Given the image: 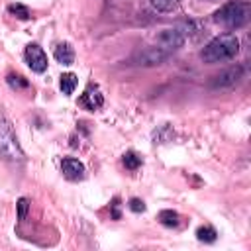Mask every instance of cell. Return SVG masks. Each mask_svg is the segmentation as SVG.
<instances>
[{
	"label": "cell",
	"instance_id": "9a60e30c",
	"mask_svg": "<svg viewBox=\"0 0 251 251\" xmlns=\"http://www.w3.org/2000/svg\"><path fill=\"white\" fill-rule=\"evenodd\" d=\"M124 165H126V169H129V171H135V169H139L141 167V163H143V159L135 153V151H127V153H124Z\"/></svg>",
	"mask_w": 251,
	"mask_h": 251
},
{
	"label": "cell",
	"instance_id": "ac0fdd59",
	"mask_svg": "<svg viewBox=\"0 0 251 251\" xmlns=\"http://www.w3.org/2000/svg\"><path fill=\"white\" fill-rule=\"evenodd\" d=\"M8 12L14 14L16 18H20V20H29V10L25 6H22V4H10Z\"/></svg>",
	"mask_w": 251,
	"mask_h": 251
},
{
	"label": "cell",
	"instance_id": "e0dca14e",
	"mask_svg": "<svg viewBox=\"0 0 251 251\" xmlns=\"http://www.w3.org/2000/svg\"><path fill=\"white\" fill-rule=\"evenodd\" d=\"M6 80H8V84H10L12 88H16V90H22V88H27V86H29V82H27L22 75H14V73H10V75L6 76Z\"/></svg>",
	"mask_w": 251,
	"mask_h": 251
},
{
	"label": "cell",
	"instance_id": "5b68a950",
	"mask_svg": "<svg viewBox=\"0 0 251 251\" xmlns=\"http://www.w3.org/2000/svg\"><path fill=\"white\" fill-rule=\"evenodd\" d=\"M167 57H169V53L165 49H161L159 45H153V47H145L139 53H135L133 63L141 65V67H153V65H161Z\"/></svg>",
	"mask_w": 251,
	"mask_h": 251
},
{
	"label": "cell",
	"instance_id": "9c48e42d",
	"mask_svg": "<svg viewBox=\"0 0 251 251\" xmlns=\"http://www.w3.org/2000/svg\"><path fill=\"white\" fill-rule=\"evenodd\" d=\"M80 104L86 108V110H98V108H102V104H104V96H102V92L96 88V86H88L86 90H84V94L80 96Z\"/></svg>",
	"mask_w": 251,
	"mask_h": 251
},
{
	"label": "cell",
	"instance_id": "4fadbf2b",
	"mask_svg": "<svg viewBox=\"0 0 251 251\" xmlns=\"http://www.w3.org/2000/svg\"><path fill=\"white\" fill-rule=\"evenodd\" d=\"M178 220H180V216L175 210H161L159 212V222L163 226H167V227H176L178 226Z\"/></svg>",
	"mask_w": 251,
	"mask_h": 251
},
{
	"label": "cell",
	"instance_id": "8992f818",
	"mask_svg": "<svg viewBox=\"0 0 251 251\" xmlns=\"http://www.w3.org/2000/svg\"><path fill=\"white\" fill-rule=\"evenodd\" d=\"M24 57H25V63L29 65V69L33 73H45L47 71V55L39 45L29 43L24 51Z\"/></svg>",
	"mask_w": 251,
	"mask_h": 251
},
{
	"label": "cell",
	"instance_id": "44dd1931",
	"mask_svg": "<svg viewBox=\"0 0 251 251\" xmlns=\"http://www.w3.org/2000/svg\"><path fill=\"white\" fill-rule=\"evenodd\" d=\"M118 206H120V198H114V200H112V218H114V220H120V210H118Z\"/></svg>",
	"mask_w": 251,
	"mask_h": 251
},
{
	"label": "cell",
	"instance_id": "3957f363",
	"mask_svg": "<svg viewBox=\"0 0 251 251\" xmlns=\"http://www.w3.org/2000/svg\"><path fill=\"white\" fill-rule=\"evenodd\" d=\"M0 157L12 163L24 161V151L16 137L14 126L2 112H0Z\"/></svg>",
	"mask_w": 251,
	"mask_h": 251
},
{
	"label": "cell",
	"instance_id": "30bf717a",
	"mask_svg": "<svg viewBox=\"0 0 251 251\" xmlns=\"http://www.w3.org/2000/svg\"><path fill=\"white\" fill-rule=\"evenodd\" d=\"M53 55H55L57 63H61V65H73V61H75V51H73V47L69 43H59L55 47Z\"/></svg>",
	"mask_w": 251,
	"mask_h": 251
},
{
	"label": "cell",
	"instance_id": "6da1fadb",
	"mask_svg": "<svg viewBox=\"0 0 251 251\" xmlns=\"http://www.w3.org/2000/svg\"><path fill=\"white\" fill-rule=\"evenodd\" d=\"M239 53V39L233 35V33H222L218 37H214L200 53L202 61L204 63H224V61H229L233 59L235 55Z\"/></svg>",
	"mask_w": 251,
	"mask_h": 251
},
{
	"label": "cell",
	"instance_id": "ba28073f",
	"mask_svg": "<svg viewBox=\"0 0 251 251\" xmlns=\"http://www.w3.org/2000/svg\"><path fill=\"white\" fill-rule=\"evenodd\" d=\"M61 169H63V175L69 180H80V178H84V165L78 159H73V157L63 159Z\"/></svg>",
	"mask_w": 251,
	"mask_h": 251
},
{
	"label": "cell",
	"instance_id": "ffe728a7",
	"mask_svg": "<svg viewBox=\"0 0 251 251\" xmlns=\"http://www.w3.org/2000/svg\"><path fill=\"white\" fill-rule=\"evenodd\" d=\"M129 210L131 212H145V202L143 200H139V198H131L129 200Z\"/></svg>",
	"mask_w": 251,
	"mask_h": 251
},
{
	"label": "cell",
	"instance_id": "d6986e66",
	"mask_svg": "<svg viewBox=\"0 0 251 251\" xmlns=\"http://www.w3.org/2000/svg\"><path fill=\"white\" fill-rule=\"evenodd\" d=\"M16 208H18V220L24 222L25 216H27V210H29V200L27 198H20L18 204H16Z\"/></svg>",
	"mask_w": 251,
	"mask_h": 251
},
{
	"label": "cell",
	"instance_id": "5bb4252c",
	"mask_svg": "<svg viewBox=\"0 0 251 251\" xmlns=\"http://www.w3.org/2000/svg\"><path fill=\"white\" fill-rule=\"evenodd\" d=\"M151 8L157 12H175L178 8V0H149Z\"/></svg>",
	"mask_w": 251,
	"mask_h": 251
},
{
	"label": "cell",
	"instance_id": "2e32d148",
	"mask_svg": "<svg viewBox=\"0 0 251 251\" xmlns=\"http://www.w3.org/2000/svg\"><path fill=\"white\" fill-rule=\"evenodd\" d=\"M171 137H173V129H171V126H169V124L161 126V127L153 133L155 143H167V141H171Z\"/></svg>",
	"mask_w": 251,
	"mask_h": 251
},
{
	"label": "cell",
	"instance_id": "8fae6325",
	"mask_svg": "<svg viewBox=\"0 0 251 251\" xmlns=\"http://www.w3.org/2000/svg\"><path fill=\"white\" fill-rule=\"evenodd\" d=\"M76 84H78V78H76V75H73V73H65V75H61V80H59V86H61V90H63V94H73L75 92V88H76Z\"/></svg>",
	"mask_w": 251,
	"mask_h": 251
},
{
	"label": "cell",
	"instance_id": "7a4b0ae2",
	"mask_svg": "<svg viewBox=\"0 0 251 251\" xmlns=\"http://www.w3.org/2000/svg\"><path fill=\"white\" fill-rule=\"evenodd\" d=\"M249 20H251V4L247 0H229L214 14V22L227 29H239L247 25Z\"/></svg>",
	"mask_w": 251,
	"mask_h": 251
},
{
	"label": "cell",
	"instance_id": "52a82bcc",
	"mask_svg": "<svg viewBox=\"0 0 251 251\" xmlns=\"http://www.w3.org/2000/svg\"><path fill=\"white\" fill-rule=\"evenodd\" d=\"M184 35H182V31L178 29V27H171V29H165L161 35H159V47L161 49H165L169 55L173 53V51H176V49H180L182 47V43H184Z\"/></svg>",
	"mask_w": 251,
	"mask_h": 251
},
{
	"label": "cell",
	"instance_id": "277c9868",
	"mask_svg": "<svg viewBox=\"0 0 251 251\" xmlns=\"http://www.w3.org/2000/svg\"><path fill=\"white\" fill-rule=\"evenodd\" d=\"M241 78H243V67H241V65H235V67H229V69L218 73V75L210 80V88H212V90L233 88Z\"/></svg>",
	"mask_w": 251,
	"mask_h": 251
},
{
	"label": "cell",
	"instance_id": "7c38bea8",
	"mask_svg": "<svg viewBox=\"0 0 251 251\" xmlns=\"http://www.w3.org/2000/svg\"><path fill=\"white\" fill-rule=\"evenodd\" d=\"M216 237H218V231L212 226H200L196 229V239L202 241V243H214Z\"/></svg>",
	"mask_w": 251,
	"mask_h": 251
}]
</instances>
